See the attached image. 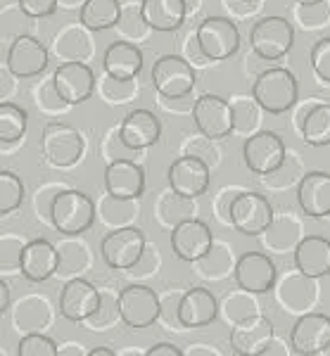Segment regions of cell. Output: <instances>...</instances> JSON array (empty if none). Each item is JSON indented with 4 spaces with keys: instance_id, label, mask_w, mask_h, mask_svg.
<instances>
[{
    "instance_id": "4",
    "label": "cell",
    "mask_w": 330,
    "mask_h": 356,
    "mask_svg": "<svg viewBox=\"0 0 330 356\" xmlns=\"http://www.w3.org/2000/svg\"><path fill=\"white\" fill-rule=\"evenodd\" d=\"M228 221L242 235H262L274 223V207L259 193H238L230 202Z\"/></svg>"
},
{
    "instance_id": "10",
    "label": "cell",
    "mask_w": 330,
    "mask_h": 356,
    "mask_svg": "<svg viewBox=\"0 0 330 356\" xmlns=\"http://www.w3.org/2000/svg\"><path fill=\"white\" fill-rule=\"evenodd\" d=\"M143 252H146V235L141 228H117V231L107 233L102 238L100 254L109 268H117V271H126L133 268L141 261Z\"/></svg>"
},
{
    "instance_id": "28",
    "label": "cell",
    "mask_w": 330,
    "mask_h": 356,
    "mask_svg": "<svg viewBox=\"0 0 330 356\" xmlns=\"http://www.w3.org/2000/svg\"><path fill=\"white\" fill-rule=\"evenodd\" d=\"M121 17L119 0H86L81 8V24L91 31L112 29Z\"/></svg>"
},
{
    "instance_id": "2",
    "label": "cell",
    "mask_w": 330,
    "mask_h": 356,
    "mask_svg": "<svg viewBox=\"0 0 330 356\" xmlns=\"http://www.w3.org/2000/svg\"><path fill=\"white\" fill-rule=\"evenodd\" d=\"M50 221L62 235H81L95 223V204L81 191H62L50 204Z\"/></svg>"
},
{
    "instance_id": "11",
    "label": "cell",
    "mask_w": 330,
    "mask_h": 356,
    "mask_svg": "<svg viewBox=\"0 0 330 356\" xmlns=\"http://www.w3.org/2000/svg\"><path fill=\"white\" fill-rule=\"evenodd\" d=\"M117 312L129 328H148L159 318V297L148 285H129L119 292Z\"/></svg>"
},
{
    "instance_id": "26",
    "label": "cell",
    "mask_w": 330,
    "mask_h": 356,
    "mask_svg": "<svg viewBox=\"0 0 330 356\" xmlns=\"http://www.w3.org/2000/svg\"><path fill=\"white\" fill-rule=\"evenodd\" d=\"M294 266L306 278H321L330 273V240L321 235H306L294 247Z\"/></svg>"
},
{
    "instance_id": "15",
    "label": "cell",
    "mask_w": 330,
    "mask_h": 356,
    "mask_svg": "<svg viewBox=\"0 0 330 356\" xmlns=\"http://www.w3.org/2000/svg\"><path fill=\"white\" fill-rule=\"evenodd\" d=\"M290 347L299 356L326 354L330 347V318L326 314H304L290 332Z\"/></svg>"
},
{
    "instance_id": "36",
    "label": "cell",
    "mask_w": 330,
    "mask_h": 356,
    "mask_svg": "<svg viewBox=\"0 0 330 356\" xmlns=\"http://www.w3.org/2000/svg\"><path fill=\"white\" fill-rule=\"evenodd\" d=\"M10 309V285L5 280H0V314H5Z\"/></svg>"
},
{
    "instance_id": "19",
    "label": "cell",
    "mask_w": 330,
    "mask_h": 356,
    "mask_svg": "<svg viewBox=\"0 0 330 356\" xmlns=\"http://www.w3.org/2000/svg\"><path fill=\"white\" fill-rule=\"evenodd\" d=\"M60 268V252L48 240H31L19 252V271L31 283H43Z\"/></svg>"
},
{
    "instance_id": "9",
    "label": "cell",
    "mask_w": 330,
    "mask_h": 356,
    "mask_svg": "<svg viewBox=\"0 0 330 356\" xmlns=\"http://www.w3.org/2000/svg\"><path fill=\"white\" fill-rule=\"evenodd\" d=\"M252 50L264 60H281L290 53L294 43L292 24L283 17H264L252 26Z\"/></svg>"
},
{
    "instance_id": "13",
    "label": "cell",
    "mask_w": 330,
    "mask_h": 356,
    "mask_svg": "<svg viewBox=\"0 0 330 356\" xmlns=\"http://www.w3.org/2000/svg\"><path fill=\"white\" fill-rule=\"evenodd\" d=\"M214 247V235L205 221L200 219H183L171 231V250L183 261H200L205 259Z\"/></svg>"
},
{
    "instance_id": "18",
    "label": "cell",
    "mask_w": 330,
    "mask_h": 356,
    "mask_svg": "<svg viewBox=\"0 0 330 356\" xmlns=\"http://www.w3.org/2000/svg\"><path fill=\"white\" fill-rule=\"evenodd\" d=\"M8 72L17 79H31L38 76L48 67V50L43 43L31 36H17L8 50Z\"/></svg>"
},
{
    "instance_id": "35",
    "label": "cell",
    "mask_w": 330,
    "mask_h": 356,
    "mask_svg": "<svg viewBox=\"0 0 330 356\" xmlns=\"http://www.w3.org/2000/svg\"><path fill=\"white\" fill-rule=\"evenodd\" d=\"M183 354H185L183 349H178L171 342H159L152 349H148V356H183Z\"/></svg>"
},
{
    "instance_id": "20",
    "label": "cell",
    "mask_w": 330,
    "mask_h": 356,
    "mask_svg": "<svg viewBox=\"0 0 330 356\" xmlns=\"http://www.w3.org/2000/svg\"><path fill=\"white\" fill-rule=\"evenodd\" d=\"M105 191L114 200H138L146 191V174L131 159H114L105 169Z\"/></svg>"
},
{
    "instance_id": "31",
    "label": "cell",
    "mask_w": 330,
    "mask_h": 356,
    "mask_svg": "<svg viewBox=\"0 0 330 356\" xmlns=\"http://www.w3.org/2000/svg\"><path fill=\"white\" fill-rule=\"evenodd\" d=\"M24 202V183L15 171L5 169L0 174V214H13Z\"/></svg>"
},
{
    "instance_id": "29",
    "label": "cell",
    "mask_w": 330,
    "mask_h": 356,
    "mask_svg": "<svg viewBox=\"0 0 330 356\" xmlns=\"http://www.w3.org/2000/svg\"><path fill=\"white\" fill-rule=\"evenodd\" d=\"M302 138L306 145L311 147H326L330 145V102L326 105H316L306 112V119L299 124Z\"/></svg>"
},
{
    "instance_id": "21",
    "label": "cell",
    "mask_w": 330,
    "mask_h": 356,
    "mask_svg": "<svg viewBox=\"0 0 330 356\" xmlns=\"http://www.w3.org/2000/svg\"><path fill=\"white\" fill-rule=\"evenodd\" d=\"M162 136L159 119L150 110H133L124 117L119 126V140L129 150H146L155 145Z\"/></svg>"
},
{
    "instance_id": "27",
    "label": "cell",
    "mask_w": 330,
    "mask_h": 356,
    "mask_svg": "<svg viewBox=\"0 0 330 356\" xmlns=\"http://www.w3.org/2000/svg\"><path fill=\"white\" fill-rule=\"evenodd\" d=\"M188 3L185 0H143L141 19L155 31H176L185 22Z\"/></svg>"
},
{
    "instance_id": "38",
    "label": "cell",
    "mask_w": 330,
    "mask_h": 356,
    "mask_svg": "<svg viewBox=\"0 0 330 356\" xmlns=\"http://www.w3.org/2000/svg\"><path fill=\"white\" fill-rule=\"evenodd\" d=\"M299 5H316V3H323V0H294Z\"/></svg>"
},
{
    "instance_id": "22",
    "label": "cell",
    "mask_w": 330,
    "mask_h": 356,
    "mask_svg": "<svg viewBox=\"0 0 330 356\" xmlns=\"http://www.w3.org/2000/svg\"><path fill=\"white\" fill-rule=\"evenodd\" d=\"M297 202L311 219L330 216V174L328 171H309L297 186Z\"/></svg>"
},
{
    "instance_id": "17",
    "label": "cell",
    "mask_w": 330,
    "mask_h": 356,
    "mask_svg": "<svg viewBox=\"0 0 330 356\" xmlns=\"http://www.w3.org/2000/svg\"><path fill=\"white\" fill-rule=\"evenodd\" d=\"M102 297L93 283L84 278H74L65 285V290L60 292V314L67 321H88L93 314L100 312Z\"/></svg>"
},
{
    "instance_id": "7",
    "label": "cell",
    "mask_w": 330,
    "mask_h": 356,
    "mask_svg": "<svg viewBox=\"0 0 330 356\" xmlns=\"http://www.w3.org/2000/svg\"><path fill=\"white\" fill-rule=\"evenodd\" d=\"M242 157H245V166L252 174L271 176L285 164V143L274 131H259V134H254L245 140Z\"/></svg>"
},
{
    "instance_id": "23",
    "label": "cell",
    "mask_w": 330,
    "mask_h": 356,
    "mask_svg": "<svg viewBox=\"0 0 330 356\" xmlns=\"http://www.w3.org/2000/svg\"><path fill=\"white\" fill-rule=\"evenodd\" d=\"M219 314L217 297L207 288H190L178 302L176 316L183 328H202L210 325Z\"/></svg>"
},
{
    "instance_id": "37",
    "label": "cell",
    "mask_w": 330,
    "mask_h": 356,
    "mask_svg": "<svg viewBox=\"0 0 330 356\" xmlns=\"http://www.w3.org/2000/svg\"><path fill=\"white\" fill-rule=\"evenodd\" d=\"M88 356H114V352L107 347H95V349H91Z\"/></svg>"
},
{
    "instance_id": "14",
    "label": "cell",
    "mask_w": 330,
    "mask_h": 356,
    "mask_svg": "<svg viewBox=\"0 0 330 356\" xmlns=\"http://www.w3.org/2000/svg\"><path fill=\"white\" fill-rule=\"evenodd\" d=\"M53 86L57 97L65 105H81V102L91 100L93 90H95V74L84 62H65L57 67Z\"/></svg>"
},
{
    "instance_id": "24",
    "label": "cell",
    "mask_w": 330,
    "mask_h": 356,
    "mask_svg": "<svg viewBox=\"0 0 330 356\" xmlns=\"http://www.w3.org/2000/svg\"><path fill=\"white\" fill-rule=\"evenodd\" d=\"M274 340V325L264 316H245L230 332V344L242 356H257Z\"/></svg>"
},
{
    "instance_id": "12",
    "label": "cell",
    "mask_w": 330,
    "mask_h": 356,
    "mask_svg": "<svg viewBox=\"0 0 330 356\" xmlns=\"http://www.w3.org/2000/svg\"><path fill=\"white\" fill-rule=\"evenodd\" d=\"M210 164L202 162L198 154L178 157L166 171L169 188L181 200H195L200 195H205L207 188H210Z\"/></svg>"
},
{
    "instance_id": "6",
    "label": "cell",
    "mask_w": 330,
    "mask_h": 356,
    "mask_svg": "<svg viewBox=\"0 0 330 356\" xmlns=\"http://www.w3.org/2000/svg\"><path fill=\"white\" fill-rule=\"evenodd\" d=\"M193 119L200 134L210 140L228 138L235 129V110L221 95H200L193 105Z\"/></svg>"
},
{
    "instance_id": "30",
    "label": "cell",
    "mask_w": 330,
    "mask_h": 356,
    "mask_svg": "<svg viewBox=\"0 0 330 356\" xmlns=\"http://www.w3.org/2000/svg\"><path fill=\"white\" fill-rule=\"evenodd\" d=\"M26 112L22 107L13 105V102H3L0 105V140L17 143L26 134Z\"/></svg>"
},
{
    "instance_id": "34",
    "label": "cell",
    "mask_w": 330,
    "mask_h": 356,
    "mask_svg": "<svg viewBox=\"0 0 330 356\" xmlns=\"http://www.w3.org/2000/svg\"><path fill=\"white\" fill-rule=\"evenodd\" d=\"M19 10L26 17H33V19H40V17H48L57 10V0H17Z\"/></svg>"
},
{
    "instance_id": "8",
    "label": "cell",
    "mask_w": 330,
    "mask_h": 356,
    "mask_svg": "<svg viewBox=\"0 0 330 356\" xmlns=\"http://www.w3.org/2000/svg\"><path fill=\"white\" fill-rule=\"evenodd\" d=\"M40 152L53 166H72L84 154V138L74 126L50 122L40 136Z\"/></svg>"
},
{
    "instance_id": "16",
    "label": "cell",
    "mask_w": 330,
    "mask_h": 356,
    "mask_svg": "<svg viewBox=\"0 0 330 356\" xmlns=\"http://www.w3.org/2000/svg\"><path fill=\"white\" fill-rule=\"evenodd\" d=\"M235 283L247 295H264L276 283V264L262 252H247L235 264Z\"/></svg>"
},
{
    "instance_id": "32",
    "label": "cell",
    "mask_w": 330,
    "mask_h": 356,
    "mask_svg": "<svg viewBox=\"0 0 330 356\" xmlns=\"http://www.w3.org/2000/svg\"><path fill=\"white\" fill-rule=\"evenodd\" d=\"M19 356H57L60 349L57 344L50 340L48 335H40V332H29L19 340Z\"/></svg>"
},
{
    "instance_id": "39",
    "label": "cell",
    "mask_w": 330,
    "mask_h": 356,
    "mask_svg": "<svg viewBox=\"0 0 330 356\" xmlns=\"http://www.w3.org/2000/svg\"><path fill=\"white\" fill-rule=\"evenodd\" d=\"M242 3H259V0H242Z\"/></svg>"
},
{
    "instance_id": "5",
    "label": "cell",
    "mask_w": 330,
    "mask_h": 356,
    "mask_svg": "<svg viewBox=\"0 0 330 356\" xmlns=\"http://www.w3.org/2000/svg\"><path fill=\"white\" fill-rule=\"evenodd\" d=\"M195 69L178 55H162L152 67V86L166 100H181L195 88Z\"/></svg>"
},
{
    "instance_id": "25",
    "label": "cell",
    "mask_w": 330,
    "mask_h": 356,
    "mask_svg": "<svg viewBox=\"0 0 330 356\" xmlns=\"http://www.w3.org/2000/svg\"><path fill=\"white\" fill-rule=\"evenodd\" d=\"M102 67H105L107 76L117 83H126L136 79L143 69V53L136 43L117 41L112 43L102 55Z\"/></svg>"
},
{
    "instance_id": "33",
    "label": "cell",
    "mask_w": 330,
    "mask_h": 356,
    "mask_svg": "<svg viewBox=\"0 0 330 356\" xmlns=\"http://www.w3.org/2000/svg\"><path fill=\"white\" fill-rule=\"evenodd\" d=\"M311 69L321 81L330 83V38H321L311 48Z\"/></svg>"
},
{
    "instance_id": "1",
    "label": "cell",
    "mask_w": 330,
    "mask_h": 356,
    "mask_svg": "<svg viewBox=\"0 0 330 356\" xmlns=\"http://www.w3.org/2000/svg\"><path fill=\"white\" fill-rule=\"evenodd\" d=\"M252 100L269 114H283L297 102V79L288 69H266L252 86Z\"/></svg>"
},
{
    "instance_id": "3",
    "label": "cell",
    "mask_w": 330,
    "mask_h": 356,
    "mask_svg": "<svg viewBox=\"0 0 330 356\" xmlns=\"http://www.w3.org/2000/svg\"><path fill=\"white\" fill-rule=\"evenodd\" d=\"M195 41H198L200 53L205 55L207 60L223 62L238 53L240 31H238V26L230 19H226V17H207L198 26Z\"/></svg>"
}]
</instances>
